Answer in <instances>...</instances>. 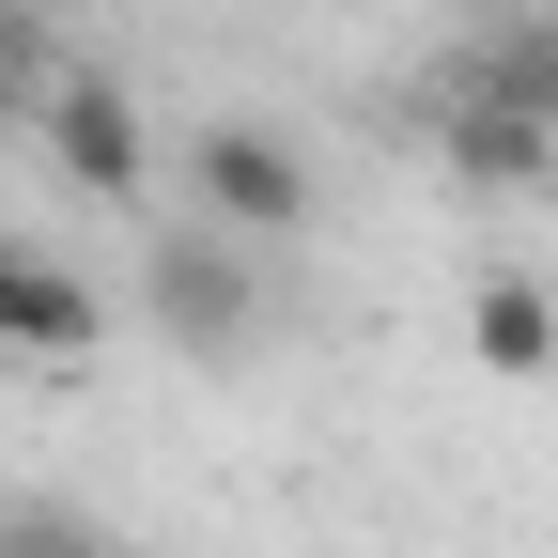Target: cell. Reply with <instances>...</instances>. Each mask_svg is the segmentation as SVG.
Segmentation results:
<instances>
[{
	"label": "cell",
	"mask_w": 558,
	"mask_h": 558,
	"mask_svg": "<svg viewBox=\"0 0 558 558\" xmlns=\"http://www.w3.org/2000/svg\"><path fill=\"white\" fill-rule=\"evenodd\" d=\"M0 558H124L78 497H16V512H0Z\"/></svg>",
	"instance_id": "ba28073f"
},
{
	"label": "cell",
	"mask_w": 558,
	"mask_h": 558,
	"mask_svg": "<svg viewBox=\"0 0 558 558\" xmlns=\"http://www.w3.org/2000/svg\"><path fill=\"white\" fill-rule=\"evenodd\" d=\"M140 311H156L186 357H248L264 341V248H233V233H156V264H140Z\"/></svg>",
	"instance_id": "7a4b0ae2"
},
{
	"label": "cell",
	"mask_w": 558,
	"mask_h": 558,
	"mask_svg": "<svg viewBox=\"0 0 558 558\" xmlns=\"http://www.w3.org/2000/svg\"><path fill=\"white\" fill-rule=\"evenodd\" d=\"M94 341H109V295L62 248H16V233H0V357H94Z\"/></svg>",
	"instance_id": "277c9868"
},
{
	"label": "cell",
	"mask_w": 558,
	"mask_h": 558,
	"mask_svg": "<svg viewBox=\"0 0 558 558\" xmlns=\"http://www.w3.org/2000/svg\"><path fill=\"white\" fill-rule=\"evenodd\" d=\"M32 140H47V171L78 186V202H140V186H156L140 94H124V78H94V62H47V94H32Z\"/></svg>",
	"instance_id": "3957f363"
},
{
	"label": "cell",
	"mask_w": 558,
	"mask_h": 558,
	"mask_svg": "<svg viewBox=\"0 0 558 558\" xmlns=\"http://www.w3.org/2000/svg\"><path fill=\"white\" fill-rule=\"evenodd\" d=\"M465 357L497 373V388H543L558 373V295L527 264H497V279H465Z\"/></svg>",
	"instance_id": "52a82bcc"
},
{
	"label": "cell",
	"mask_w": 558,
	"mask_h": 558,
	"mask_svg": "<svg viewBox=\"0 0 558 558\" xmlns=\"http://www.w3.org/2000/svg\"><path fill=\"white\" fill-rule=\"evenodd\" d=\"M450 78H465V94H497V109H527V124L558 140V0H497V16L465 32Z\"/></svg>",
	"instance_id": "5b68a950"
},
{
	"label": "cell",
	"mask_w": 558,
	"mask_h": 558,
	"mask_svg": "<svg viewBox=\"0 0 558 558\" xmlns=\"http://www.w3.org/2000/svg\"><path fill=\"white\" fill-rule=\"evenodd\" d=\"M186 218L202 233H233V248H295L311 233V156H295V140H279V124H202L186 140Z\"/></svg>",
	"instance_id": "6da1fadb"
},
{
	"label": "cell",
	"mask_w": 558,
	"mask_h": 558,
	"mask_svg": "<svg viewBox=\"0 0 558 558\" xmlns=\"http://www.w3.org/2000/svg\"><path fill=\"white\" fill-rule=\"evenodd\" d=\"M435 156H450V186H558V140L497 94H465V78L435 94Z\"/></svg>",
	"instance_id": "8992f818"
}]
</instances>
